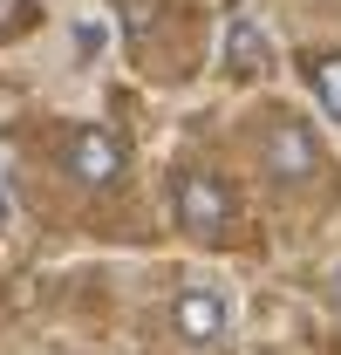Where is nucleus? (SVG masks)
Instances as JSON below:
<instances>
[{
    "instance_id": "nucleus-1",
    "label": "nucleus",
    "mask_w": 341,
    "mask_h": 355,
    "mask_svg": "<svg viewBox=\"0 0 341 355\" xmlns=\"http://www.w3.org/2000/svg\"><path fill=\"white\" fill-rule=\"evenodd\" d=\"M253 164L273 191H307L321 178V137L307 130L300 116H266L253 137Z\"/></svg>"
},
{
    "instance_id": "nucleus-2",
    "label": "nucleus",
    "mask_w": 341,
    "mask_h": 355,
    "mask_svg": "<svg viewBox=\"0 0 341 355\" xmlns=\"http://www.w3.org/2000/svg\"><path fill=\"white\" fill-rule=\"evenodd\" d=\"M62 171H69V184H82V191H116L130 178L123 130H110V123H76V130L62 137Z\"/></svg>"
},
{
    "instance_id": "nucleus-3",
    "label": "nucleus",
    "mask_w": 341,
    "mask_h": 355,
    "mask_svg": "<svg viewBox=\"0 0 341 355\" xmlns=\"http://www.w3.org/2000/svg\"><path fill=\"white\" fill-rule=\"evenodd\" d=\"M170 219L191 239H218L232 225V184L218 171H177L170 178Z\"/></svg>"
},
{
    "instance_id": "nucleus-4",
    "label": "nucleus",
    "mask_w": 341,
    "mask_h": 355,
    "mask_svg": "<svg viewBox=\"0 0 341 355\" xmlns=\"http://www.w3.org/2000/svg\"><path fill=\"white\" fill-rule=\"evenodd\" d=\"M170 335L184 349H218L232 335V294L218 280H184L177 301H170Z\"/></svg>"
},
{
    "instance_id": "nucleus-5",
    "label": "nucleus",
    "mask_w": 341,
    "mask_h": 355,
    "mask_svg": "<svg viewBox=\"0 0 341 355\" xmlns=\"http://www.w3.org/2000/svg\"><path fill=\"white\" fill-rule=\"evenodd\" d=\"M273 62H280L273 35L259 28L253 14H232V21H225V76L253 83V76H273Z\"/></svg>"
},
{
    "instance_id": "nucleus-6",
    "label": "nucleus",
    "mask_w": 341,
    "mask_h": 355,
    "mask_svg": "<svg viewBox=\"0 0 341 355\" xmlns=\"http://www.w3.org/2000/svg\"><path fill=\"white\" fill-rule=\"evenodd\" d=\"M307 96L328 123H341V55H307Z\"/></svg>"
},
{
    "instance_id": "nucleus-7",
    "label": "nucleus",
    "mask_w": 341,
    "mask_h": 355,
    "mask_svg": "<svg viewBox=\"0 0 341 355\" xmlns=\"http://www.w3.org/2000/svg\"><path fill=\"white\" fill-rule=\"evenodd\" d=\"M28 28H35V0H0V42H14Z\"/></svg>"
},
{
    "instance_id": "nucleus-8",
    "label": "nucleus",
    "mask_w": 341,
    "mask_h": 355,
    "mask_svg": "<svg viewBox=\"0 0 341 355\" xmlns=\"http://www.w3.org/2000/svg\"><path fill=\"white\" fill-rule=\"evenodd\" d=\"M150 21H157V0H123V35H130V42H143Z\"/></svg>"
},
{
    "instance_id": "nucleus-9",
    "label": "nucleus",
    "mask_w": 341,
    "mask_h": 355,
    "mask_svg": "<svg viewBox=\"0 0 341 355\" xmlns=\"http://www.w3.org/2000/svg\"><path fill=\"white\" fill-rule=\"evenodd\" d=\"M328 301H335V308H341V266H335V280H328Z\"/></svg>"
}]
</instances>
